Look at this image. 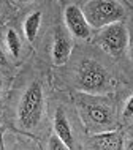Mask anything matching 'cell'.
I'll list each match as a JSON object with an SVG mask.
<instances>
[{"mask_svg":"<svg viewBox=\"0 0 133 150\" xmlns=\"http://www.w3.org/2000/svg\"><path fill=\"white\" fill-rule=\"evenodd\" d=\"M78 111L83 119V123L86 125L89 133H102L108 131L114 125V111L106 101L95 98V95H78L76 98Z\"/></svg>","mask_w":133,"mask_h":150,"instance_id":"6da1fadb","label":"cell"},{"mask_svg":"<svg viewBox=\"0 0 133 150\" xmlns=\"http://www.w3.org/2000/svg\"><path fill=\"white\" fill-rule=\"evenodd\" d=\"M83 13L94 29H103L112 22H119L125 16V10L117 0H89Z\"/></svg>","mask_w":133,"mask_h":150,"instance_id":"7a4b0ae2","label":"cell"},{"mask_svg":"<svg viewBox=\"0 0 133 150\" xmlns=\"http://www.w3.org/2000/svg\"><path fill=\"white\" fill-rule=\"evenodd\" d=\"M18 114L24 128H33L40 123L43 114V90L38 82H32L24 92Z\"/></svg>","mask_w":133,"mask_h":150,"instance_id":"3957f363","label":"cell"},{"mask_svg":"<svg viewBox=\"0 0 133 150\" xmlns=\"http://www.w3.org/2000/svg\"><path fill=\"white\" fill-rule=\"evenodd\" d=\"M78 84L81 90L92 95H98L106 90L110 84V74L95 60H84L78 70Z\"/></svg>","mask_w":133,"mask_h":150,"instance_id":"277c9868","label":"cell"},{"mask_svg":"<svg viewBox=\"0 0 133 150\" xmlns=\"http://www.w3.org/2000/svg\"><path fill=\"white\" fill-rule=\"evenodd\" d=\"M98 43L108 54L119 55L128 44V30L122 22H112L103 27L98 35Z\"/></svg>","mask_w":133,"mask_h":150,"instance_id":"5b68a950","label":"cell"},{"mask_svg":"<svg viewBox=\"0 0 133 150\" xmlns=\"http://www.w3.org/2000/svg\"><path fill=\"white\" fill-rule=\"evenodd\" d=\"M63 19H65V25L70 30V33L75 38L86 40L90 35V25H89L86 16H84L83 10L76 5H68L63 13Z\"/></svg>","mask_w":133,"mask_h":150,"instance_id":"8992f818","label":"cell"},{"mask_svg":"<svg viewBox=\"0 0 133 150\" xmlns=\"http://www.w3.org/2000/svg\"><path fill=\"white\" fill-rule=\"evenodd\" d=\"M90 147L92 149H100V150H120L124 147L122 134L117 131H112V129L97 133V134L92 137Z\"/></svg>","mask_w":133,"mask_h":150,"instance_id":"52a82bcc","label":"cell"},{"mask_svg":"<svg viewBox=\"0 0 133 150\" xmlns=\"http://www.w3.org/2000/svg\"><path fill=\"white\" fill-rule=\"evenodd\" d=\"M71 41L70 38L63 33V32L57 30L54 35V44H52V62L54 65H65L67 60L70 59L71 54Z\"/></svg>","mask_w":133,"mask_h":150,"instance_id":"ba28073f","label":"cell"},{"mask_svg":"<svg viewBox=\"0 0 133 150\" xmlns=\"http://www.w3.org/2000/svg\"><path fill=\"white\" fill-rule=\"evenodd\" d=\"M54 131H55V134H57L60 139L65 142L68 150H71V149L75 147L70 123H68V120H67V117H65L63 109H60V108L55 111V115H54Z\"/></svg>","mask_w":133,"mask_h":150,"instance_id":"9c48e42d","label":"cell"},{"mask_svg":"<svg viewBox=\"0 0 133 150\" xmlns=\"http://www.w3.org/2000/svg\"><path fill=\"white\" fill-rule=\"evenodd\" d=\"M40 24H41V13L40 11H35L27 16L26 22H24V32H26V38L32 43L35 38H37Z\"/></svg>","mask_w":133,"mask_h":150,"instance_id":"30bf717a","label":"cell"},{"mask_svg":"<svg viewBox=\"0 0 133 150\" xmlns=\"http://www.w3.org/2000/svg\"><path fill=\"white\" fill-rule=\"evenodd\" d=\"M6 46L10 49L11 55L18 59L19 54H21V41H19V36L13 29H10L6 32Z\"/></svg>","mask_w":133,"mask_h":150,"instance_id":"8fae6325","label":"cell"},{"mask_svg":"<svg viewBox=\"0 0 133 150\" xmlns=\"http://www.w3.org/2000/svg\"><path fill=\"white\" fill-rule=\"evenodd\" d=\"M48 149H49V150H68V147L65 145V142H63V141L60 139L57 134L51 136L49 144H48Z\"/></svg>","mask_w":133,"mask_h":150,"instance_id":"7c38bea8","label":"cell"},{"mask_svg":"<svg viewBox=\"0 0 133 150\" xmlns=\"http://www.w3.org/2000/svg\"><path fill=\"white\" fill-rule=\"evenodd\" d=\"M124 117H125V119L133 117V96H130V100L127 101L125 109H124Z\"/></svg>","mask_w":133,"mask_h":150,"instance_id":"4fadbf2b","label":"cell"},{"mask_svg":"<svg viewBox=\"0 0 133 150\" xmlns=\"http://www.w3.org/2000/svg\"><path fill=\"white\" fill-rule=\"evenodd\" d=\"M6 63H8V62H6V55L3 54L2 49H0V65H3V67H5Z\"/></svg>","mask_w":133,"mask_h":150,"instance_id":"5bb4252c","label":"cell"},{"mask_svg":"<svg viewBox=\"0 0 133 150\" xmlns=\"http://www.w3.org/2000/svg\"><path fill=\"white\" fill-rule=\"evenodd\" d=\"M125 149H127V150H133V139H132L130 142H128V144L125 145Z\"/></svg>","mask_w":133,"mask_h":150,"instance_id":"9a60e30c","label":"cell"},{"mask_svg":"<svg viewBox=\"0 0 133 150\" xmlns=\"http://www.w3.org/2000/svg\"><path fill=\"white\" fill-rule=\"evenodd\" d=\"M18 2H24V3H26V2H33V0H18Z\"/></svg>","mask_w":133,"mask_h":150,"instance_id":"2e32d148","label":"cell"},{"mask_svg":"<svg viewBox=\"0 0 133 150\" xmlns=\"http://www.w3.org/2000/svg\"><path fill=\"white\" fill-rule=\"evenodd\" d=\"M0 92H2V81H0Z\"/></svg>","mask_w":133,"mask_h":150,"instance_id":"e0dca14e","label":"cell"},{"mask_svg":"<svg viewBox=\"0 0 133 150\" xmlns=\"http://www.w3.org/2000/svg\"><path fill=\"white\" fill-rule=\"evenodd\" d=\"M132 133H133V127H132Z\"/></svg>","mask_w":133,"mask_h":150,"instance_id":"ac0fdd59","label":"cell"}]
</instances>
